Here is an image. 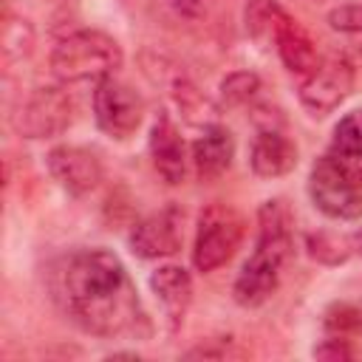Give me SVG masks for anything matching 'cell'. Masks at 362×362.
I'll return each instance as SVG.
<instances>
[{"mask_svg": "<svg viewBox=\"0 0 362 362\" xmlns=\"http://www.w3.org/2000/svg\"><path fill=\"white\" fill-rule=\"evenodd\" d=\"M54 305L82 334L99 339H144L150 320L127 266L102 246H82L48 266Z\"/></svg>", "mask_w": 362, "mask_h": 362, "instance_id": "1", "label": "cell"}, {"mask_svg": "<svg viewBox=\"0 0 362 362\" xmlns=\"http://www.w3.org/2000/svg\"><path fill=\"white\" fill-rule=\"evenodd\" d=\"M294 255V215L283 198H269L257 209V240L249 260L240 266L232 297L243 308L263 305L283 274V266Z\"/></svg>", "mask_w": 362, "mask_h": 362, "instance_id": "2", "label": "cell"}, {"mask_svg": "<svg viewBox=\"0 0 362 362\" xmlns=\"http://www.w3.org/2000/svg\"><path fill=\"white\" fill-rule=\"evenodd\" d=\"M124 62L122 45L96 28H79L65 34L51 51V71L62 85L102 82L113 76Z\"/></svg>", "mask_w": 362, "mask_h": 362, "instance_id": "3", "label": "cell"}, {"mask_svg": "<svg viewBox=\"0 0 362 362\" xmlns=\"http://www.w3.org/2000/svg\"><path fill=\"white\" fill-rule=\"evenodd\" d=\"M308 198L331 221L362 218V161L325 153L308 170Z\"/></svg>", "mask_w": 362, "mask_h": 362, "instance_id": "4", "label": "cell"}, {"mask_svg": "<svg viewBox=\"0 0 362 362\" xmlns=\"http://www.w3.org/2000/svg\"><path fill=\"white\" fill-rule=\"evenodd\" d=\"M246 221L232 204H206L198 215L195 240H192V266L201 274H209L232 260L243 243Z\"/></svg>", "mask_w": 362, "mask_h": 362, "instance_id": "5", "label": "cell"}, {"mask_svg": "<svg viewBox=\"0 0 362 362\" xmlns=\"http://www.w3.org/2000/svg\"><path fill=\"white\" fill-rule=\"evenodd\" d=\"M139 62H141V74L153 85H158V88H164L170 93V99L175 102L178 113L189 124L206 127V124L218 122V105L195 85V79L184 71V65H178L173 57L158 54V51H141Z\"/></svg>", "mask_w": 362, "mask_h": 362, "instance_id": "6", "label": "cell"}, {"mask_svg": "<svg viewBox=\"0 0 362 362\" xmlns=\"http://www.w3.org/2000/svg\"><path fill=\"white\" fill-rule=\"evenodd\" d=\"M74 122V99L59 85L34 88L11 113V127L17 136L31 141H45L62 136Z\"/></svg>", "mask_w": 362, "mask_h": 362, "instance_id": "7", "label": "cell"}, {"mask_svg": "<svg viewBox=\"0 0 362 362\" xmlns=\"http://www.w3.org/2000/svg\"><path fill=\"white\" fill-rule=\"evenodd\" d=\"M356 68L345 54H328L320 59V65L303 76L297 88L300 105L308 110V116H328L334 113L354 90Z\"/></svg>", "mask_w": 362, "mask_h": 362, "instance_id": "8", "label": "cell"}, {"mask_svg": "<svg viewBox=\"0 0 362 362\" xmlns=\"http://www.w3.org/2000/svg\"><path fill=\"white\" fill-rule=\"evenodd\" d=\"M93 119L105 136L124 141L139 130L144 119V102L127 82L107 76L93 88Z\"/></svg>", "mask_w": 362, "mask_h": 362, "instance_id": "9", "label": "cell"}, {"mask_svg": "<svg viewBox=\"0 0 362 362\" xmlns=\"http://www.w3.org/2000/svg\"><path fill=\"white\" fill-rule=\"evenodd\" d=\"M184 240V209L175 204H167L141 221L133 223L127 243L130 252L141 260H161L181 249Z\"/></svg>", "mask_w": 362, "mask_h": 362, "instance_id": "10", "label": "cell"}, {"mask_svg": "<svg viewBox=\"0 0 362 362\" xmlns=\"http://www.w3.org/2000/svg\"><path fill=\"white\" fill-rule=\"evenodd\" d=\"M45 167H48V175L57 181V187L65 189L71 198L90 195L105 178V167H102L99 156L79 144L51 147L45 156Z\"/></svg>", "mask_w": 362, "mask_h": 362, "instance_id": "11", "label": "cell"}, {"mask_svg": "<svg viewBox=\"0 0 362 362\" xmlns=\"http://www.w3.org/2000/svg\"><path fill=\"white\" fill-rule=\"evenodd\" d=\"M147 147H150V158L156 173L170 184L178 187L187 178V144L181 139V130L175 124V119L167 110H158L153 124H150V136H147Z\"/></svg>", "mask_w": 362, "mask_h": 362, "instance_id": "12", "label": "cell"}, {"mask_svg": "<svg viewBox=\"0 0 362 362\" xmlns=\"http://www.w3.org/2000/svg\"><path fill=\"white\" fill-rule=\"evenodd\" d=\"M249 167L257 178H280L297 167V144L277 127H260L249 147Z\"/></svg>", "mask_w": 362, "mask_h": 362, "instance_id": "13", "label": "cell"}, {"mask_svg": "<svg viewBox=\"0 0 362 362\" xmlns=\"http://www.w3.org/2000/svg\"><path fill=\"white\" fill-rule=\"evenodd\" d=\"M150 291L156 294V300L170 322V331H175L184 322L189 303H192V274L178 263H161L150 274Z\"/></svg>", "mask_w": 362, "mask_h": 362, "instance_id": "14", "label": "cell"}, {"mask_svg": "<svg viewBox=\"0 0 362 362\" xmlns=\"http://www.w3.org/2000/svg\"><path fill=\"white\" fill-rule=\"evenodd\" d=\"M235 158V136L223 124H206L201 136L189 144V161L201 181L221 178Z\"/></svg>", "mask_w": 362, "mask_h": 362, "instance_id": "15", "label": "cell"}, {"mask_svg": "<svg viewBox=\"0 0 362 362\" xmlns=\"http://www.w3.org/2000/svg\"><path fill=\"white\" fill-rule=\"evenodd\" d=\"M291 23H294V17L277 0H246V6H243V28L260 45L277 42L280 34Z\"/></svg>", "mask_w": 362, "mask_h": 362, "instance_id": "16", "label": "cell"}, {"mask_svg": "<svg viewBox=\"0 0 362 362\" xmlns=\"http://www.w3.org/2000/svg\"><path fill=\"white\" fill-rule=\"evenodd\" d=\"M274 48H277V57H280V62L291 71V74H300V76H305V74H311L317 65H320V51H317V45H314V40L308 37V31L294 20L283 34H280V40L274 42Z\"/></svg>", "mask_w": 362, "mask_h": 362, "instance_id": "17", "label": "cell"}, {"mask_svg": "<svg viewBox=\"0 0 362 362\" xmlns=\"http://www.w3.org/2000/svg\"><path fill=\"white\" fill-rule=\"evenodd\" d=\"M34 42H37V34H34L31 20L23 17V14L6 11V17H3V37H0L3 62L6 65H17V62L28 59L31 51H34Z\"/></svg>", "mask_w": 362, "mask_h": 362, "instance_id": "18", "label": "cell"}, {"mask_svg": "<svg viewBox=\"0 0 362 362\" xmlns=\"http://www.w3.org/2000/svg\"><path fill=\"white\" fill-rule=\"evenodd\" d=\"M303 249H305V255H308L314 263H320V266H342V263L354 255L351 235H339V232H328V229L305 232Z\"/></svg>", "mask_w": 362, "mask_h": 362, "instance_id": "19", "label": "cell"}, {"mask_svg": "<svg viewBox=\"0 0 362 362\" xmlns=\"http://www.w3.org/2000/svg\"><path fill=\"white\" fill-rule=\"evenodd\" d=\"M331 153L362 161V107L345 113L331 130Z\"/></svg>", "mask_w": 362, "mask_h": 362, "instance_id": "20", "label": "cell"}, {"mask_svg": "<svg viewBox=\"0 0 362 362\" xmlns=\"http://www.w3.org/2000/svg\"><path fill=\"white\" fill-rule=\"evenodd\" d=\"M260 88H263V82H260V76H257L255 71H232V74H226V76L221 79L218 96H221L223 105L238 107V105L255 102L257 93H260Z\"/></svg>", "mask_w": 362, "mask_h": 362, "instance_id": "21", "label": "cell"}, {"mask_svg": "<svg viewBox=\"0 0 362 362\" xmlns=\"http://www.w3.org/2000/svg\"><path fill=\"white\" fill-rule=\"evenodd\" d=\"M187 359H243L249 356L246 348H240V342L229 334H218V337H206L204 342L192 345L189 351H184Z\"/></svg>", "mask_w": 362, "mask_h": 362, "instance_id": "22", "label": "cell"}, {"mask_svg": "<svg viewBox=\"0 0 362 362\" xmlns=\"http://www.w3.org/2000/svg\"><path fill=\"white\" fill-rule=\"evenodd\" d=\"M322 325L328 334H339V337L362 334V308H356L354 303H334L325 308Z\"/></svg>", "mask_w": 362, "mask_h": 362, "instance_id": "23", "label": "cell"}, {"mask_svg": "<svg viewBox=\"0 0 362 362\" xmlns=\"http://www.w3.org/2000/svg\"><path fill=\"white\" fill-rule=\"evenodd\" d=\"M325 20L339 34H359L362 31V3H339L328 11Z\"/></svg>", "mask_w": 362, "mask_h": 362, "instance_id": "24", "label": "cell"}, {"mask_svg": "<svg viewBox=\"0 0 362 362\" xmlns=\"http://www.w3.org/2000/svg\"><path fill=\"white\" fill-rule=\"evenodd\" d=\"M311 354H314L317 359H331V362H337V359H354L351 339H348V337H339V334H328L322 342L314 345Z\"/></svg>", "mask_w": 362, "mask_h": 362, "instance_id": "25", "label": "cell"}, {"mask_svg": "<svg viewBox=\"0 0 362 362\" xmlns=\"http://www.w3.org/2000/svg\"><path fill=\"white\" fill-rule=\"evenodd\" d=\"M170 6L175 8V14L187 17V20H198L209 11L212 0H170Z\"/></svg>", "mask_w": 362, "mask_h": 362, "instance_id": "26", "label": "cell"}, {"mask_svg": "<svg viewBox=\"0 0 362 362\" xmlns=\"http://www.w3.org/2000/svg\"><path fill=\"white\" fill-rule=\"evenodd\" d=\"M351 246H354V255H359V257H362V226L351 232Z\"/></svg>", "mask_w": 362, "mask_h": 362, "instance_id": "27", "label": "cell"}, {"mask_svg": "<svg viewBox=\"0 0 362 362\" xmlns=\"http://www.w3.org/2000/svg\"><path fill=\"white\" fill-rule=\"evenodd\" d=\"M311 3H328V0H311Z\"/></svg>", "mask_w": 362, "mask_h": 362, "instance_id": "28", "label": "cell"}, {"mask_svg": "<svg viewBox=\"0 0 362 362\" xmlns=\"http://www.w3.org/2000/svg\"><path fill=\"white\" fill-rule=\"evenodd\" d=\"M359 54H362V51H359Z\"/></svg>", "mask_w": 362, "mask_h": 362, "instance_id": "29", "label": "cell"}]
</instances>
